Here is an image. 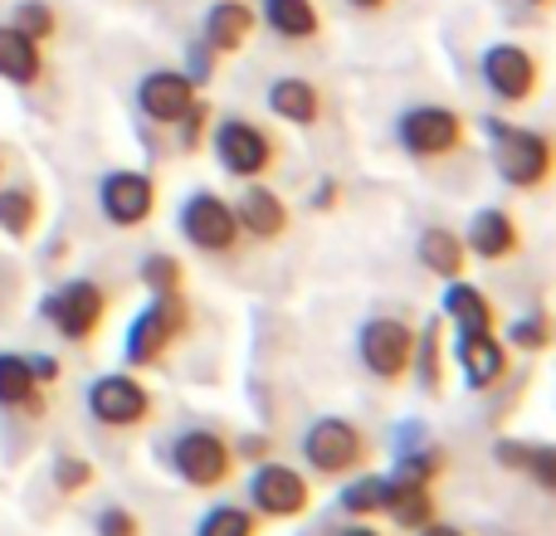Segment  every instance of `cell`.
<instances>
[{"label":"cell","instance_id":"cell-1","mask_svg":"<svg viewBox=\"0 0 556 536\" xmlns=\"http://www.w3.org/2000/svg\"><path fill=\"white\" fill-rule=\"evenodd\" d=\"M483 132L493 137V166L513 191H542L552 176V142L547 132H532V127H513L503 117H489Z\"/></svg>","mask_w":556,"mask_h":536},{"label":"cell","instance_id":"cell-2","mask_svg":"<svg viewBox=\"0 0 556 536\" xmlns=\"http://www.w3.org/2000/svg\"><path fill=\"white\" fill-rule=\"evenodd\" d=\"M395 142L415 162H444V156H459L469 146V123L444 103H415L395 117Z\"/></svg>","mask_w":556,"mask_h":536},{"label":"cell","instance_id":"cell-3","mask_svg":"<svg viewBox=\"0 0 556 536\" xmlns=\"http://www.w3.org/2000/svg\"><path fill=\"white\" fill-rule=\"evenodd\" d=\"M211 146H215V162L235 181H260L278 162V137L264 123H254V117H220L211 132Z\"/></svg>","mask_w":556,"mask_h":536},{"label":"cell","instance_id":"cell-4","mask_svg":"<svg viewBox=\"0 0 556 536\" xmlns=\"http://www.w3.org/2000/svg\"><path fill=\"white\" fill-rule=\"evenodd\" d=\"M39 312H45V322L54 327L64 342L84 346V342H93V336L103 332L108 288L93 283V278H68V283H59L54 293L39 303Z\"/></svg>","mask_w":556,"mask_h":536},{"label":"cell","instance_id":"cell-5","mask_svg":"<svg viewBox=\"0 0 556 536\" xmlns=\"http://www.w3.org/2000/svg\"><path fill=\"white\" fill-rule=\"evenodd\" d=\"M186 322H191V312H186L181 293L152 297V307H142V312L132 317V327H127V342H123L127 366H137V371H142V366H156L186 336Z\"/></svg>","mask_w":556,"mask_h":536},{"label":"cell","instance_id":"cell-6","mask_svg":"<svg viewBox=\"0 0 556 536\" xmlns=\"http://www.w3.org/2000/svg\"><path fill=\"white\" fill-rule=\"evenodd\" d=\"M172 473L186 488H225L235 473V444L215 430H186L172 439Z\"/></svg>","mask_w":556,"mask_h":536},{"label":"cell","instance_id":"cell-7","mask_svg":"<svg viewBox=\"0 0 556 536\" xmlns=\"http://www.w3.org/2000/svg\"><path fill=\"white\" fill-rule=\"evenodd\" d=\"M479 78L503 107H522V103H532L542 88V59L532 54V49L503 39V44H489L479 54Z\"/></svg>","mask_w":556,"mask_h":536},{"label":"cell","instance_id":"cell-8","mask_svg":"<svg viewBox=\"0 0 556 536\" xmlns=\"http://www.w3.org/2000/svg\"><path fill=\"white\" fill-rule=\"evenodd\" d=\"M366 434L356 430L352 420H342V414H323V420L307 424L303 434V459L313 473H323V478H342V473H356L366 463Z\"/></svg>","mask_w":556,"mask_h":536},{"label":"cell","instance_id":"cell-9","mask_svg":"<svg viewBox=\"0 0 556 536\" xmlns=\"http://www.w3.org/2000/svg\"><path fill=\"white\" fill-rule=\"evenodd\" d=\"M356 352H362L366 371H371L376 381L401 385L415 361V327L401 322V317H371V322H362Z\"/></svg>","mask_w":556,"mask_h":536},{"label":"cell","instance_id":"cell-10","mask_svg":"<svg viewBox=\"0 0 556 536\" xmlns=\"http://www.w3.org/2000/svg\"><path fill=\"white\" fill-rule=\"evenodd\" d=\"M181 234H186V244L201 250V254H235L240 250V220H235V205L215 191L186 195Z\"/></svg>","mask_w":556,"mask_h":536},{"label":"cell","instance_id":"cell-11","mask_svg":"<svg viewBox=\"0 0 556 536\" xmlns=\"http://www.w3.org/2000/svg\"><path fill=\"white\" fill-rule=\"evenodd\" d=\"M98 210L113 230H142L156 215V181L147 171H108L98 181Z\"/></svg>","mask_w":556,"mask_h":536},{"label":"cell","instance_id":"cell-12","mask_svg":"<svg viewBox=\"0 0 556 536\" xmlns=\"http://www.w3.org/2000/svg\"><path fill=\"white\" fill-rule=\"evenodd\" d=\"M88 410L103 430H137L152 420V391L137 375H98L88 385Z\"/></svg>","mask_w":556,"mask_h":536},{"label":"cell","instance_id":"cell-13","mask_svg":"<svg viewBox=\"0 0 556 536\" xmlns=\"http://www.w3.org/2000/svg\"><path fill=\"white\" fill-rule=\"evenodd\" d=\"M250 502L260 518L288 522L313 508V488H307V478L298 469H288V463H260L250 478Z\"/></svg>","mask_w":556,"mask_h":536},{"label":"cell","instance_id":"cell-14","mask_svg":"<svg viewBox=\"0 0 556 536\" xmlns=\"http://www.w3.org/2000/svg\"><path fill=\"white\" fill-rule=\"evenodd\" d=\"M195 98H201V88H195L181 68H152V74L137 78L132 103L152 127H176L186 113H191Z\"/></svg>","mask_w":556,"mask_h":536},{"label":"cell","instance_id":"cell-15","mask_svg":"<svg viewBox=\"0 0 556 536\" xmlns=\"http://www.w3.org/2000/svg\"><path fill=\"white\" fill-rule=\"evenodd\" d=\"M230 205H235V220H240V234H250V240H260V244H278L293 230V215H288L283 195L260 181H244L240 201H230Z\"/></svg>","mask_w":556,"mask_h":536},{"label":"cell","instance_id":"cell-16","mask_svg":"<svg viewBox=\"0 0 556 536\" xmlns=\"http://www.w3.org/2000/svg\"><path fill=\"white\" fill-rule=\"evenodd\" d=\"M464 250H469V259L503 264V259H513V254L522 250V230H518V220H513L508 210L489 205V210H479V215L469 220V234H464Z\"/></svg>","mask_w":556,"mask_h":536},{"label":"cell","instance_id":"cell-17","mask_svg":"<svg viewBox=\"0 0 556 536\" xmlns=\"http://www.w3.org/2000/svg\"><path fill=\"white\" fill-rule=\"evenodd\" d=\"M254 29H260V10L244 5V0H211L201 20V39L215 54H240L254 39Z\"/></svg>","mask_w":556,"mask_h":536},{"label":"cell","instance_id":"cell-18","mask_svg":"<svg viewBox=\"0 0 556 536\" xmlns=\"http://www.w3.org/2000/svg\"><path fill=\"white\" fill-rule=\"evenodd\" d=\"M269 113L288 127H317L327 113V98L313 78H298V74H283L269 84Z\"/></svg>","mask_w":556,"mask_h":536},{"label":"cell","instance_id":"cell-19","mask_svg":"<svg viewBox=\"0 0 556 536\" xmlns=\"http://www.w3.org/2000/svg\"><path fill=\"white\" fill-rule=\"evenodd\" d=\"M454 356L464 366V381L473 391H493V385L508 375V346L498 342V332H479V336H459Z\"/></svg>","mask_w":556,"mask_h":536},{"label":"cell","instance_id":"cell-20","mask_svg":"<svg viewBox=\"0 0 556 536\" xmlns=\"http://www.w3.org/2000/svg\"><path fill=\"white\" fill-rule=\"evenodd\" d=\"M45 44H35L29 35H20L15 25H0V78L15 88H35L45 78Z\"/></svg>","mask_w":556,"mask_h":536},{"label":"cell","instance_id":"cell-21","mask_svg":"<svg viewBox=\"0 0 556 536\" xmlns=\"http://www.w3.org/2000/svg\"><path fill=\"white\" fill-rule=\"evenodd\" d=\"M444 317L454 322L459 336L498 332V312H493V303L473 283H464V278H450V288H444Z\"/></svg>","mask_w":556,"mask_h":536},{"label":"cell","instance_id":"cell-22","mask_svg":"<svg viewBox=\"0 0 556 536\" xmlns=\"http://www.w3.org/2000/svg\"><path fill=\"white\" fill-rule=\"evenodd\" d=\"M0 410H20V414H45V385L29 371V356L0 352Z\"/></svg>","mask_w":556,"mask_h":536},{"label":"cell","instance_id":"cell-23","mask_svg":"<svg viewBox=\"0 0 556 536\" xmlns=\"http://www.w3.org/2000/svg\"><path fill=\"white\" fill-rule=\"evenodd\" d=\"M260 20L288 44H307V39L323 35V15H317L313 0H264Z\"/></svg>","mask_w":556,"mask_h":536},{"label":"cell","instance_id":"cell-24","mask_svg":"<svg viewBox=\"0 0 556 536\" xmlns=\"http://www.w3.org/2000/svg\"><path fill=\"white\" fill-rule=\"evenodd\" d=\"M415 254H420V264L430 268L434 278H464V268H469V250H464V234H454L450 225H430V230L420 234V244H415Z\"/></svg>","mask_w":556,"mask_h":536},{"label":"cell","instance_id":"cell-25","mask_svg":"<svg viewBox=\"0 0 556 536\" xmlns=\"http://www.w3.org/2000/svg\"><path fill=\"white\" fill-rule=\"evenodd\" d=\"M386 518L401 532H420L434 522V488L430 483H401L391 478V493H386Z\"/></svg>","mask_w":556,"mask_h":536},{"label":"cell","instance_id":"cell-26","mask_svg":"<svg viewBox=\"0 0 556 536\" xmlns=\"http://www.w3.org/2000/svg\"><path fill=\"white\" fill-rule=\"evenodd\" d=\"M498 463L513 473H528L542 493H552L556 483V463H552V449L547 444H518V439H503L498 444Z\"/></svg>","mask_w":556,"mask_h":536},{"label":"cell","instance_id":"cell-27","mask_svg":"<svg viewBox=\"0 0 556 536\" xmlns=\"http://www.w3.org/2000/svg\"><path fill=\"white\" fill-rule=\"evenodd\" d=\"M39 225V195L29 186H0V234L29 240Z\"/></svg>","mask_w":556,"mask_h":536},{"label":"cell","instance_id":"cell-28","mask_svg":"<svg viewBox=\"0 0 556 536\" xmlns=\"http://www.w3.org/2000/svg\"><path fill=\"white\" fill-rule=\"evenodd\" d=\"M410 371H420V385L430 395L444 391V352H440V317H434L425 332H415V361Z\"/></svg>","mask_w":556,"mask_h":536},{"label":"cell","instance_id":"cell-29","mask_svg":"<svg viewBox=\"0 0 556 536\" xmlns=\"http://www.w3.org/2000/svg\"><path fill=\"white\" fill-rule=\"evenodd\" d=\"M386 493H391V478H381V473L352 478L342 488V512H352V518H381V512H386Z\"/></svg>","mask_w":556,"mask_h":536},{"label":"cell","instance_id":"cell-30","mask_svg":"<svg viewBox=\"0 0 556 536\" xmlns=\"http://www.w3.org/2000/svg\"><path fill=\"white\" fill-rule=\"evenodd\" d=\"M10 25H15L20 35H29L35 44H49V39H59V10L49 5V0H15Z\"/></svg>","mask_w":556,"mask_h":536},{"label":"cell","instance_id":"cell-31","mask_svg":"<svg viewBox=\"0 0 556 536\" xmlns=\"http://www.w3.org/2000/svg\"><path fill=\"white\" fill-rule=\"evenodd\" d=\"M195 536H260V518H254L250 508L220 502V508H211L195 522Z\"/></svg>","mask_w":556,"mask_h":536},{"label":"cell","instance_id":"cell-32","mask_svg":"<svg viewBox=\"0 0 556 536\" xmlns=\"http://www.w3.org/2000/svg\"><path fill=\"white\" fill-rule=\"evenodd\" d=\"M137 278H142V288L152 297H172L186 288V268H181V259H172V254H147Z\"/></svg>","mask_w":556,"mask_h":536},{"label":"cell","instance_id":"cell-33","mask_svg":"<svg viewBox=\"0 0 556 536\" xmlns=\"http://www.w3.org/2000/svg\"><path fill=\"white\" fill-rule=\"evenodd\" d=\"M444 469H450V454L434 449V444H425V449L401 454V463H395L391 478H401V483H430V488H434V478H440Z\"/></svg>","mask_w":556,"mask_h":536},{"label":"cell","instance_id":"cell-34","mask_svg":"<svg viewBox=\"0 0 556 536\" xmlns=\"http://www.w3.org/2000/svg\"><path fill=\"white\" fill-rule=\"evenodd\" d=\"M508 342L518 346V352H547V346H552V322H547V312L518 317V322L508 327Z\"/></svg>","mask_w":556,"mask_h":536},{"label":"cell","instance_id":"cell-35","mask_svg":"<svg viewBox=\"0 0 556 536\" xmlns=\"http://www.w3.org/2000/svg\"><path fill=\"white\" fill-rule=\"evenodd\" d=\"M211 103H205V98H195L191 103V113L181 117V123H176V132H181V152H201L205 146V137H211Z\"/></svg>","mask_w":556,"mask_h":536},{"label":"cell","instance_id":"cell-36","mask_svg":"<svg viewBox=\"0 0 556 536\" xmlns=\"http://www.w3.org/2000/svg\"><path fill=\"white\" fill-rule=\"evenodd\" d=\"M93 478H98V469L88 459H74V454H64V459L54 463V488L59 493H84V488H93Z\"/></svg>","mask_w":556,"mask_h":536},{"label":"cell","instance_id":"cell-37","mask_svg":"<svg viewBox=\"0 0 556 536\" xmlns=\"http://www.w3.org/2000/svg\"><path fill=\"white\" fill-rule=\"evenodd\" d=\"M186 59H191V64H186V68H181V74H186V78H191V84H195V88H211L215 68H220V54H215V49H211V44H205V39H195V44H191V54H186Z\"/></svg>","mask_w":556,"mask_h":536},{"label":"cell","instance_id":"cell-38","mask_svg":"<svg viewBox=\"0 0 556 536\" xmlns=\"http://www.w3.org/2000/svg\"><path fill=\"white\" fill-rule=\"evenodd\" d=\"M93 532L98 536H142V522H137V512H127V508H103L93 522Z\"/></svg>","mask_w":556,"mask_h":536},{"label":"cell","instance_id":"cell-39","mask_svg":"<svg viewBox=\"0 0 556 536\" xmlns=\"http://www.w3.org/2000/svg\"><path fill=\"white\" fill-rule=\"evenodd\" d=\"M29 371H35V381H39V385H59L64 366H59L54 356H29Z\"/></svg>","mask_w":556,"mask_h":536},{"label":"cell","instance_id":"cell-40","mask_svg":"<svg viewBox=\"0 0 556 536\" xmlns=\"http://www.w3.org/2000/svg\"><path fill=\"white\" fill-rule=\"evenodd\" d=\"M235 454H240V459H260L264 463V459H269V439H264V434H244Z\"/></svg>","mask_w":556,"mask_h":536},{"label":"cell","instance_id":"cell-41","mask_svg":"<svg viewBox=\"0 0 556 536\" xmlns=\"http://www.w3.org/2000/svg\"><path fill=\"white\" fill-rule=\"evenodd\" d=\"M337 195H342V191H337V181H323V186L313 191V210H332Z\"/></svg>","mask_w":556,"mask_h":536},{"label":"cell","instance_id":"cell-42","mask_svg":"<svg viewBox=\"0 0 556 536\" xmlns=\"http://www.w3.org/2000/svg\"><path fill=\"white\" fill-rule=\"evenodd\" d=\"M415 536H469V532H459V527H450V522H440V518H434L430 527H420Z\"/></svg>","mask_w":556,"mask_h":536},{"label":"cell","instance_id":"cell-43","mask_svg":"<svg viewBox=\"0 0 556 536\" xmlns=\"http://www.w3.org/2000/svg\"><path fill=\"white\" fill-rule=\"evenodd\" d=\"M352 10H362V15H381L386 5H395V0H346Z\"/></svg>","mask_w":556,"mask_h":536},{"label":"cell","instance_id":"cell-44","mask_svg":"<svg viewBox=\"0 0 556 536\" xmlns=\"http://www.w3.org/2000/svg\"><path fill=\"white\" fill-rule=\"evenodd\" d=\"M342 536H381V532H371V527H346Z\"/></svg>","mask_w":556,"mask_h":536},{"label":"cell","instance_id":"cell-45","mask_svg":"<svg viewBox=\"0 0 556 536\" xmlns=\"http://www.w3.org/2000/svg\"><path fill=\"white\" fill-rule=\"evenodd\" d=\"M528 5H552V0H528Z\"/></svg>","mask_w":556,"mask_h":536},{"label":"cell","instance_id":"cell-46","mask_svg":"<svg viewBox=\"0 0 556 536\" xmlns=\"http://www.w3.org/2000/svg\"><path fill=\"white\" fill-rule=\"evenodd\" d=\"M0 176H5V162H0Z\"/></svg>","mask_w":556,"mask_h":536}]
</instances>
